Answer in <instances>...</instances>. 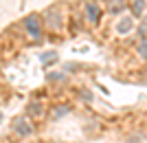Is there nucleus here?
I'll return each instance as SVG.
<instances>
[{
    "label": "nucleus",
    "mask_w": 147,
    "mask_h": 143,
    "mask_svg": "<svg viewBox=\"0 0 147 143\" xmlns=\"http://www.w3.org/2000/svg\"><path fill=\"white\" fill-rule=\"evenodd\" d=\"M26 26H29V29H31V33H33V35H40V33H37V24H35V18H29V20H26Z\"/></svg>",
    "instance_id": "obj_1"
}]
</instances>
